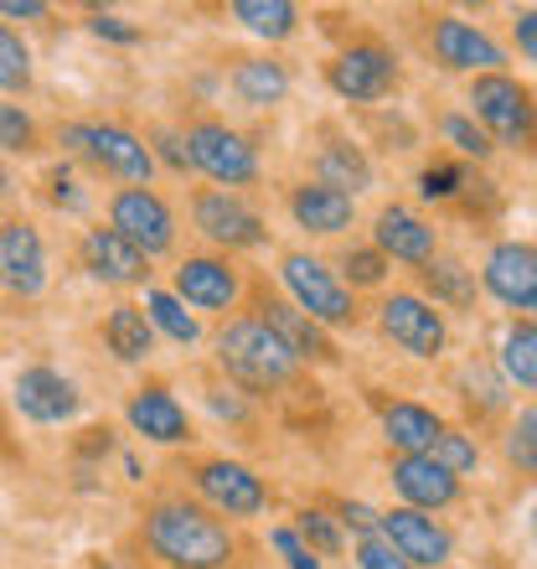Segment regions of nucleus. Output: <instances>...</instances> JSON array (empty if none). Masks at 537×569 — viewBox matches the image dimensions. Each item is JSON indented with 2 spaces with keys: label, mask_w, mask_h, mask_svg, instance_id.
Returning a JSON list of instances; mask_svg holds the SVG:
<instances>
[{
  "label": "nucleus",
  "mask_w": 537,
  "mask_h": 569,
  "mask_svg": "<svg viewBox=\"0 0 537 569\" xmlns=\"http://www.w3.org/2000/svg\"><path fill=\"white\" fill-rule=\"evenodd\" d=\"M124 420H130L134 435H145L150 446H181V440H192L186 405H181L165 383H145V389H134L130 405H124Z\"/></svg>",
  "instance_id": "412c9836"
},
{
  "label": "nucleus",
  "mask_w": 537,
  "mask_h": 569,
  "mask_svg": "<svg viewBox=\"0 0 537 569\" xmlns=\"http://www.w3.org/2000/svg\"><path fill=\"white\" fill-rule=\"evenodd\" d=\"M336 523H342V533L352 528L357 539H373V533H377V508H367V502H352V497H346V502H336Z\"/></svg>",
  "instance_id": "c03bdc74"
},
{
  "label": "nucleus",
  "mask_w": 537,
  "mask_h": 569,
  "mask_svg": "<svg viewBox=\"0 0 537 569\" xmlns=\"http://www.w3.org/2000/svg\"><path fill=\"white\" fill-rule=\"evenodd\" d=\"M99 337H104V347L120 362H145L150 352H155V331H150L145 311H140V306H130V300H120V306L104 316Z\"/></svg>",
  "instance_id": "bb28decb"
},
{
  "label": "nucleus",
  "mask_w": 537,
  "mask_h": 569,
  "mask_svg": "<svg viewBox=\"0 0 537 569\" xmlns=\"http://www.w3.org/2000/svg\"><path fill=\"white\" fill-rule=\"evenodd\" d=\"M326 83L346 104H377V99H388V93L398 89V58H393L383 42L362 37V42L342 47V52L326 62Z\"/></svg>",
  "instance_id": "0eeeda50"
},
{
  "label": "nucleus",
  "mask_w": 537,
  "mask_h": 569,
  "mask_svg": "<svg viewBox=\"0 0 537 569\" xmlns=\"http://www.w3.org/2000/svg\"><path fill=\"white\" fill-rule=\"evenodd\" d=\"M429 47H434V62L449 68V73H501L507 52L486 37L480 27L460 21V16H434L429 27Z\"/></svg>",
  "instance_id": "dca6fc26"
},
{
  "label": "nucleus",
  "mask_w": 537,
  "mask_h": 569,
  "mask_svg": "<svg viewBox=\"0 0 537 569\" xmlns=\"http://www.w3.org/2000/svg\"><path fill=\"white\" fill-rule=\"evenodd\" d=\"M259 321H264V327L274 331L284 347H290V358H295V362H321V368L342 362V352H336V342H331V331L315 327L311 316L295 311L290 300L264 296V306H259Z\"/></svg>",
  "instance_id": "aec40b11"
},
{
  "label": "nucleus",
  "mask_w": 537,
  "mask_h": 569,
  "mask_svg": "<svg viewBox=\"0 0 537 569\" xmlns=\"http://www.w3.org/2000/svg\"><path fill=\"white\" fill-rule=\"evenodd\" d=\"M93 569H130V565H124V559H99Z\"/></svg>",
  "instance_id": "8fccbe9b"
},
{
  "label": "nucleus",
  "mask_w": 537,
  "mask_h": 569,
  "mask_svg": "<svg viewBox=\"0 0 537 569\" xmlns=\"http://www.w3.org/2000/svg\"><path fill=\"white\" fill-rule=\"evenodd\" d=\"M140 311H145L150 331H165V337L181 347H192L196 337H202V321H196L171 290H145V306H140Z\"/></svg>",
  "instance_id": "7c9ffc66"
},
{
  "label": "nucleus",
  "mask_w": 537,
  "mask_h": 569,
  "mask_svg": "<svg viewBox=\"0 0 537 569\" xmlns=\"http://www.w3.org/2000/svg\"><path fill=\"white\" fill-rule=\"evenodd\" d=\"M233 93H239L249 109H274L284 104V93H290V68H284L280 58H239V68H233Z\"/></svg>",
  "instance_id": "a878e982"
},
{
  "label": "nucleus",
  "mask_w": 537,
  "mask_h": 569,
  "mask_svg": "<svg viewBox=\"0 0 537 569\" xmlns=\"http://www.w3.org/2000/svg\"><path fill=\"white\" fill-rule=\"evenodd\" d=\"M445 569H460V565H445Z\"/></svg>",
  "instance_id": "3c124183"
},
{
  "label": "nucleus",
  "mask_w": 537,
  "mask_h": 569,
  "mask_svg": "<svg viewBox=\"0 0 537 569\" xmlns=\"http://www.w3.org/2000/svg\"><path fill=\"white\" fill-rule=\"evenodd\" d=\"M377 539L388 543L393 555H403L414 569H445L455 559V533L439 518L414 508H388L377 512Z\"/></svg>",
  "instance_id": "f8f14e48"
},
{
  "label": "nucleus",
  "mask_w": 537,
  "mask_h": 569,
  "mask_svg": "<svg viewBox=\"0 0 537 569\" xmlns=\"http://www.w3.org/2000/svg\"><path fill=\"white\" fill-rule=\"evenodd\" d=\"M42 187H47V202H58V208H68V212L89 208V197H83V187L73 181V171H68V166H52V171L42 177Z\"/></svg>",
  "instance_id": "ea45409f"
},
{
  "label": "nucleus",
  "mask_w": 537,
  "mask_h": 569,
  "mask_svg": "<svg viewBox=\"0 0 537 569\" xmlns=\"http://www.w3.org/2000/svg\"><path fill=\"white\" fill-rule=\"evenodd\" d=\"M11 192V171H6V161H0V197Z\"/></svg>",
  "instance_id": "09e8293b"
},
{
  "label": "nucleus",
  "mask_w": 537,
  "mask_h": 569,
  "mask_svg": "<svg viewBox=\"0 0 537 569\" xmlns=\"http://www.w3.org/2000/svg\"><path fill=\"white\" fill-rule=\"evenodd\" d=\"M377 327H383V337H388L393 347H403V352L418 358V362L445 358V347H449L445 311H434L429 300L414 296V290H393V296H383V306H377Z\"/></svg>",
  "instance_id": "1a4fd4ad"
},
{
  "label": "nucleus",
  "mask_w": 537,
  "mask_h": 569,
  "mask_svg": "<svg viewBox=\"0 0 537 569\" xmlns=\"http://www.w3.org/2000/svg\"><path fill=\"white\" fill-rule=\"evenodd\" d=\"M280 280L290 290V306L305 311L315 327H357V296L336 280V270H326L315 254L305 249H290L280 259Z\"/></svg>",
  "instance_id": "20e7f679"
},
{
  "label": "nucleus",
  "mask_w": 537,
  "mask_h": 569,
  "mask_svg": "<svg viewBox=\"0 0 537 569\" xmlns=\"http://www.w3.org/2000/svg\"><path fill=\"white\" fill-rule=\"evenodd\" d=\"M62 146L78 150L93 171H104L114 181H130V187H150L155 177V156L150 146L134 130L124 124H104V120H89V124H62Z\"/></svg>",
  "instance_id": "7ed1b4c3"
},
{
  "label": "nucleus",
  "mask_w": 537,
  "mask_h": 569,
  "mask_svg": "<svg viewBox=\"0 0 537 569\" xmlns=\"http://www.w3.org/2000/svg\"><path fill=\"white\" fill-rule=\"evenodd\" d=\"M300 533V543L311 549L315 559H331V555H342L346 549V533H342V523L331 518L326 508H300L295 512V523H290Z\"/></svg>",
  "instance_id": "2f4dec72"
},
{
  "label": "nucleus",
  "mask_w": 537,
  "mask_h": 569,
  "mask_svg": "<svg viewBox=\"0 0 537 569\" xmlns=\"http://www.w3.org/2000/svg\"><path fill=\"white\" fill-rule=\"evenodd\" d=\"M192 223L202 239H212L217 249H259L268 239V223L259 218V208H249L239 192H223V187H202L192 197Z\"/></svg>",
  "instance_id": "9b49d317"
},
{
  "label": "nucleus",
  "mask_w": 537,
  "mask_h": 569,
  "mask_svg": "<svg viewBox=\"0 0 537 569\" xmlns=\"http://www.w3.org/2000/svg\"><path fill=\"white\" fill-rule=\"evenodd\" d=\"M465 187H470V177H465L460 161H434L418 171V197L424 202H455Z\"/></svg>",
  "instance_id": "c9c22d12"
},
{
  "label": "nucleus",
  "mask_w": 537,
  "mask_h": 569,
  "mask_svg": "<svg viewBox=\"0 0 537 569\" xmlns=\"http://www.w3.org/2000/svg\"><path fill=\"white\" fill-rule=\"evenodd\" d=\"M315 181L357 202V192L373 187V161H367V150L352 146V140H331V146H321V156H315Z\"/></svg>",
  "instance_id": "393cba45"
},
{
  "label": "nucleus",
  "mask_w": 537,
  "mask_h": 569,
  "mask_svg": "<svg viewBox=\"0 0 537 569\" xmlns=\"http://www.w3.org/2000/svg\"><path fill=\"white\" fill-rule=\"evenodd\" d=\"M373 249L383 259H398V264H429L434 249H439V233L434 223H424L414 208H403V202H388V208L373 218Z\"/></svg>",
  "instance_id": "6ab92c4d"
},
{
  "label": "nucleus",
  "mask_w": 537,
  "mask_h": 569,
  "mask_svg": "<svg viewBox=\"0 0 537 569\" xmlns=\"http://www.w3.org/2000/svg\"><path fill=\"white\" fill-rule=\"evenodd\" d=\"M268 543H274V549H280V559L290 569H326L321 565V559L311 555V549H305V543H300V533L290 523H280V528H268Z\"/></svg>",
  "instance_id": "a19ab883"
},
{
  "label": "nucleus",
  "mask_w": 537,
  "mask_h": 569,
  "mask_svg": "<svg viewBox=\"0 0 537 569\" xmlns=\"http://www.w3.org/2000/svg\"><path fill=\"white\" fill-rule=\"evenodd\" d=\"M233 21H243L264 42H284V37H295L300 11L290 0H233Z\"/></svg>",
  "instance_id": "c756f323"
},
{
  "label": "nucleus",
  "mask_w": 537,
  "mask_h": 569,
  "mask_svg": "<svg viewBox=\"0 0 537 569\" xmlns=\"http://www.w3.org/2000/svg\"><path fill=\"white\" fill-rule=\"evenodd\" d=\"M0 16H11V21H47L52 6L47 0H0Z\"/></svg>",
  "instance_id": "de8ad7c7"
},
{
  "label": "nucleus",
  "mask_w": 537,
  "mask_h": 569,
  "mask_svg": "<svg viewBox=\"0 0 537 569\" xmlns=\"http://www.w3.org/2000/svg\"><path fill=\"white\" fill-rule=\"evenodd\" d=\"M507 461L517 466L523 477H533V471H537V409L533 405L511 420V430H507Z\"/></svg>",
  "instance_id": "4c0bfd02"
},
{
  "label": "nucleus",
  "mask_w": 537,
  "mask_h": 569,
  "mask_svg": "<svg viewBox=\"0 0 537 569\" xmlns=\"http://www.w3.org/2000/svg\"><path fill=\"white\" fill-rule=\"evenodd\" d=\"M501 373L507 383H517L523 393L537 389V327L533 321H511L507 337H501Z\"/></svg>",
  "instance_id": "c85d7f7f"
},
{
  "label": "nucleus",
  "mask_w": 537,
  "mask_h": 569,
  "mask_svg": "<svg viewBox=\"0 0 537 569\" xmlns=\"http://www.w3.org/2000/svg\"><path fill=\"white\" fill-rule=\"evenodd\" d=\"M89 31H93V37H104V42H120V47L140 42V27H130V21H124V16H114V11H93L89 16Z\"/></svg>",
  "instance_id": "37998d69"
},
{
  "label": "nucleus",
  "mask_w": 537,
  "mask_h": 569,
  "mask_svg": "<svg viewBox=\"0 0 537 569\" xmlns=\"http://www.w3.org/2000/svg\"><path fill=\"white\" fill-rule=\"evenodd\" d=\"M388 481H393V492L403 497V508L429 512V518L460 502V477H449L434 456H393Z\"/></svg>",
  "instance_id": "a211bd4d"
},
{
  "label": "nucleus",
  "mask_w": 537,
  "mask_h": 569,
  "mask_svg": "<svg viewBox=\"0 0 537 569\" xmlns=\"http://www.w3.org/2000/svg\"><path fill=\"white\" fill-rule=\"evenodd\" d=\"M439 136L460 150V156H476V161H492V150H496L492 140L480 136V124L470 120V114H445V120H439Z\"/></svg>",
  "instance_id": "58836bf2"
},
{
  "label": "nucleus",
  "mask_w": 537,
  "mask_h": 569,
  "mask_svg": "<svg viewBox=\"0 0 537 569\" xmlns=\"http://www.w3.org/2000/svg\"><path fill=\"white\" fill-rule=\"evenodd\" d=\"M109 228L145 259L176 249V212L165 208V197L150 192V187H120L109 197Z\"/></svg>",
  "instance_id": "6e6552de"
},
{
  "label": "nucleus",
  "mask_w": 537,
  "mask_h": 569,
  "mask_svg": "<svg viewBox=\"0 0 537 569\" xmlns=\"http://www.w3.org/2000/svg\"><path fill=\"white\" fill-rule=\"evenodd\" d=\"M470 120L492 146L527 150L533 146V89L511 73H480L470 78Z\"/></svg>",
  "instance_id": "39448f33"
},
{
  "label": "nucleus",
  "mask_w": 537,
  "mask_h": 569,
  "mask_svg": "<svg viewBox=\"0 0 537 569\" xmlns=\"http://www.w3.org/2000/svg\"><path fill=\"white\" fill-rule=\"evenodd\" d=\"M290 218L315 239H336L357 223V202L321 187V181H300V187H290Z\"/></svg>",
  "instance_id": "5701e85b"
},
{
  "label": "nucleus",
  "mask_w": 537,
  "mask_h": 569,
  "mask_svg": "<svg viewBox=\"0 0 537 569\" xmlns=\"http://www.w3.org/2000/svg\"><path fill=\"white\" fill-rule=\"evenodd\" d=\"M181 146H186V166H192V171H202L207 181H217L223 192L259 181V150L249 146V136H239L233 124L196 120L192 130L181 136Z\"/></svg>",
  "instance_id": "423d86ee"
},
{
  "label": "nucleus",
  "mask_w": 537,
  "mask_h": 569,
  "mask_svg": "<svg viewBox=\"0 0 537 569\" xmlns=\"http://www.w3.org/2000/svg\"><path fill=\"white\" fill-rule=\"evenodd\" d=\"M0 89L6 93H27L31 89V52L6 21H0Z\"/></svg>",
  "instance_id": "72a5a7b5"
},
{
  "label": "nucleus",
  "mask_w": 537,
  "mask_h": 569,
  "mask_svg": "<svg viewBox=\"0 0 537 569\" xmlns=\"http://www.w3.org/2000/svg\"><path fill=\"white\" fill-rule=\"evenodd\" d=\"M0 150H11V156H37L42 150L37 120L21 104H11V99H0Z\"/></svg>",
  "instance_id": "473e14b6"
},
{
  "label": "nucleus",
  "mask_w": 537,
  "mask_h": 569,
  "mask_svg": "<svg viewBox=\"0 0 537 569\" xmlns=\"http://www.w3.org/2000/svg\"><path fill=\"white\" fill-rule=\"evenodd\" d=\"M150 156H161L171 171H192V166H186V146H181L176 130H155V136H150Z\"/></svg>",
  "instance_id": "a18cd8bd"
},
{
  "label": "nucleus",
  "mask_w": 537,
  "mask_h": 569,
  "mask_svg": "<svg viewBox=\"0 0 537 569\" xmlns=\"http://www.w3.org/2000/svg\"><path fill=\"white\" fill-rule=\"evenodd\" d=\"M352 559H357V569H414L403 555H393V549L377 539V533H373V539H357V543H352Z\"/></svg>",
  "instance_id": "79ce46f5"
},
{
  "label": "nucleus",
  "mask_w": 537,
  "mask_h": 569,
  "mask_svg": "<svg viewBox=\"0 0 537 569\" xmlns=\"http://www.w3.org/2000/svg\"><path fill=\"white\" fill-rule=\"evenodd\" d=\"M511 31H517V47H523V58L533 62V58H537V11H533V6H523V11H517Z\"/></svg>",
  "instance_id": "49530a36"
},
{
  "label": "nucleus",
  "mask_w": 537,
  "mask_h": 569,
  "mask_svg": "<svg viewBox=\"0 0 537 569\" xmlns=\"http://www.w3.org/2000/svg\"><path fill=\"white\" fill-rule=\"evenodd\" d=\"M434 461L445 466L449 477H470L480 466V446H476V435H465V430H439V440H434L429 450Z\"/></svg>",
  "instance_id": "f704fd0d"
},
{
  "label": "nucleus",
  "mask_w": 537,
  "mask_h": 569,
  "mask_svg": "<svg viewBox=\"0 0 537 569\" xmlns=\"http://www.w3.org/2000/svg\"><path fill=\"white\" fill-rule=\"evenodd\" d=\"M11 399L31 425H68V420H78V409H83L78 383L68 373H58V368H47V362H31V368L16 373Z\"/></svg>",
  "instance_id": "4468645a"
},
{
  "label": "nucleus",
  "mask_w": 537,
  "mask_h": 569,
  "mask_svg": "<svg viewBox=\"0 0 537 569\" xmlns=\"http://www.w3.org/2000/svg\"><path fill=\"white\" fill-rule=\"evenodd\" d=\"M78 259H83V270L93 274V280L104 284H145L150 280V259L140 254V249H130V243L114 233V228H89L83 233V243H78Z\"/></svg>",
  "instance_id": "4be33fe9"
},
{
  "label": "nucleus",
  "mask_w": 537,
  "mask_h": 569,
  "mask_svg": "<svg viewBox=\"0 0 537 569\" xmlns=\"http://www.w3.org/2000/svg\"><path fill=\"white\" fill-rule=\"evenodd\" d=\"M418 284L429 290V306H449V311H470L476 306V274L465 270L460 259H429L418 264Z\"/></svg>",
  "instance_id": "cd10ccee"
},
{
  "label": "nucleus",
  "mask_w": 537,
  "mask_h": 569,
  "mask_svg": "<svg viewBox=\"0 0 537 569\" xmlns=\"http://www.w3.org/2000/svg\"><path fill=\"white\" fill-rule=\"evenodd\" d=\"M0 284L21 300L47 290V243L27 218H0Z\"/></svg>",
  "instance_id": "f3484780"
},
{
  "label": "nucleus",
  "mask_w": 537,
  "mask_h": 569,
  "mask_svg": "<svg viewBox=\"0 0 537 569\" xmlns=\"http://www.w3.org/2000/svg\"><path fill=\"white\" fill-rule=\"evenodd\" d=\"M192 487H196V497L207 502L212 518H259V512L268 508L264 477H254L243 461H227V456L196 461L192 466Z\"/></svg>",
  "instance_id": "9d476101"
},
{
  "label": "nucleus",
  "mask_w": 537,
  "mask_h": 569,
  "mask_svg": "<svg viewBox=\"0 0 537 569\" xmlns=\"http://www.w3.org/2000/svg\"><path fill=\"white\" fill-rule=\"evenodd\" d=\"M171 296L192 311H233L243 296V274L227 254H186L176 264V290Z\"/></svg>",
  "instance_id": "ddd939ff"
},
{
  "label": "nucleus",
  "mask_w": 537,
  "mask_h": 569,
  "mask_svg": "<svg viewBox=\"0 0 537 569\" xmlns=\"http://www.w3.org/2000/svg\"><path fill=\"white\" fill-rule=\"evenodd\" d=\"M145 549L161 559L165 569H227L239 555V539L223 518H212L202 502L186 497H165L145 512Z\"/></svg>",
  "instance_id": "f257e3e1"
},
{
  "label": "nucleus",
  "mask_w": 537,
  "mask_h": 569,
  "mask_svg": "<svg viewBox=\"0 0 537 569\" xmlns=\"http://www.w3.org/2000/svg\"><path fill=\"white\" fill-rule=\"evenodd\" d=\"M486 296H496L511 311H537V249L527 239H501L480 264Z\"/></svg>",
  "instance_id": "2eb2a0df"
},
{
  "label": "nucleus",
  "mask_w": 537,
  "mask_h": 569,
  "mask_svg": "<svg viewBox=\"0 0 537 569\" xmlns=\"http://www.w3.org/2000/svg\"><path fill=\"white\" fill-rule=\"evenodd\" d=\"M212 347H217V368L249 393H274L300 373V362L290 358V347H284L259 316H227Z\"/></svg>",
  "instance_id": "f03ea898"
},
{
  "label": "nucleus",
  "mask_w": 537,
  "mask_h": 569,
  "mask_svg": "<svg viewBox=\"0 0 537 569\" xmlns=\"http://www.w3.org/2000/svg\"><path fill=\"white\" fill-rule=\"evenodd\" d=\"M439 430H445V420H439L429 405H418V399H393V405H383V440H388L398 456H429Z\"/></svg>",
  "instance_id": "b1692460"
},
{
  "label": "nucleus",
  "mask_w": 537,
  "mask_h": 569,
  "mask_svg": "<svg viewBox=\"0 0 537 569\" xmlns=\"http://www.w3.org/2000/svg\"><path fill=\"white\" fill-rule=\"evenodd\" d=\"M388 259L377 254L373 243H362V249H346L342 254V274H346V290H377V284L388 280Z\"/></svg>",
  "instance_id": "e433bc0d"
}]
</instances>
